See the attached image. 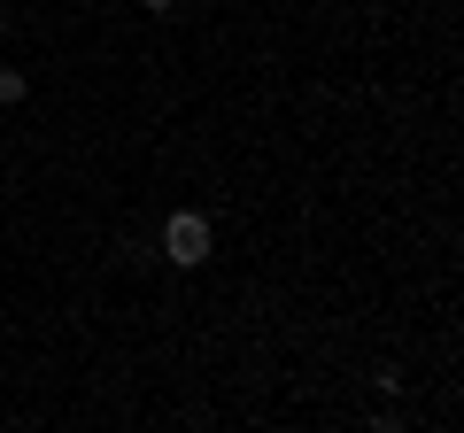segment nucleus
Here are the masks:
<instances>
[{"instance_id": "f257e3e1", "label": "nucleus", "mask_w": 464, "mask_h": 433, "mask_svg": "<svg viewBox=\"0 0 464 433\" xmlns=\"http://www.w3.org/2000/svg\"><path fill=\"white\" fill-rule=\"evenodd\" d=\"M155 248L170 255V271H201L209 248H217V233H209V216H201V209H170L163 233H155Z\"/></svg>"}, {"instance_id": "7ed1b4c3", "label": "nucleus", "mask_w": 464, "mask_h": 433, "mask_svg": "<svg viewBox=\"0 0 464 433\" xmlns=\"http://www.w3.org/2000/svg\"><path fill=\"white\" fill-rule=\"evenodd\" d=\"M140 8H155V16H170V8H179V0H140Z\"/></svg>"}, {"instance_id": "f03ea898", "label": "nucleus", "mask_w": 464, "mask_h": 433, "mask_svg": "<svg viewBox=\"0 0 464 433\" xmlns=\"http://www.w3.org/2000/svg\"><path fill=\"white\" fill-rule=\"evenodd\" d=\"M24 93H32V78H24V70H0V109H16Z\"/></svg>"}, {"instance_id": "20e7f679", "label": "nucleus", "mask_w": 464, "mask_h": 433, "mask_svg": "<svg viewBox=\"0 0 464 433\" xmlns=\"http://www.w3.org/2000/svg\"><path fill=\"white\" fill-rule=\"evenodd\" d=\"M0 24H8V8H0Z\"/></svg>"}]
</instances>
